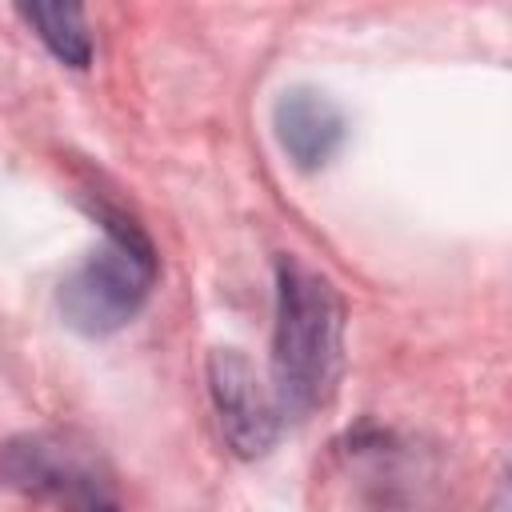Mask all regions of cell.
I'll return each instance as SVG.
<instances>
[{"instance_id":"6da1fadb","label":"cell","mask_w":512,"mask_h":512,"mask_svg":"<svg viewBox=\"0 0 512 512\" xmlns=\"http://www.w3.org/2000/svg\"><path fill=\"white\" fill-rule=\"evenodd\" d=\"M344 360V300L296 256L276 260L272 400L280 420H304L336 392Z\"/></svg>"},{"instance_id":"7a4b0ae2","label":"cell","mask_w":512,"mask_h":512,"mask_svg":"<svg viewBox=\"0 0 512 512\" xmlns=\"http://www.w3.org/2000/svg\"><path fill=\"white\" fill-rule=\"evenodd\" d=\"M104 244L88 252L56 292V308L64 324L80 336H108L120 332L148 300L156 284V252L148 236L124 220L120 212H100Z\"/></svg>"},{"instance_id":"3957f363","label":"cell","mask_w":512,"mask_h":512,"mask_svg":"<svg viewBox=\"0 0 512 512\" xmlns=\"http://www.w3.org/2000/svg\"><path fill=\"white\" fill-rule=\"evenodd\" d=\"M0 480L16 492L56 500L76 512L108 508V488L96 472V460L52 432H28L8 440L0 448Z\"/></svg>"},{"instance_id":"277c9868","label":"cell","mask_w":512,"mask_h":512,"mask_svg":"<svg viewBox=\"0 0 512 512\" xmlns=\"http://www.w3.org/2000/svg\"><path fill=\"white\" fill-rule=\"evenodd\" d=\"M208 392L228 448L244 460L264 456L276 444L280 412L272 388L260 380L256 364L236 348H216L208 356Z\"/></svg>"},{"instance_id":"5b68a950","label":"cell","mask_w":512,"mask_h":512,"mask_svg":"<svg viewBox=\"0 0 512 512\" xmlns=\"http://www.w3.org/2000/svg\"><path fill=\"white\" fill-rule=\"evenodd\" d=\"M272 132H276L284 156L296 168L312 172V168H324L336 156V148L344 144V112L328 92L296 84L276 96Z\"/></svg>"},{"instance_id":"8992f818","label":"cell","mask_w":512,"mask_h":512,"mask_svg":"<svg viewBox=\"0 0 512 512\" xmlns=\"http://www.w3.org/2000/svg\"><path fill=\"white\" fill-rule=\"evenodd\" d=\"M28 28L48 44V52L68 68H88L92 60V32L80 4H20L16 8Z\"/></svg>"},{"instance_id":"52a82bcc","label":"cell","mask_w":512,"mask_h":512,"mask_svg":"<svg viewBox=\"0 0 512 512\" xmlns=\"http://www.w3.org/2000/svg\"><path fill=\"white\" fill-rule=\"evenodd\" d=\"M100 512H116V508H112V504H108V508H100Z\"/></svg>"}]
</instances>
